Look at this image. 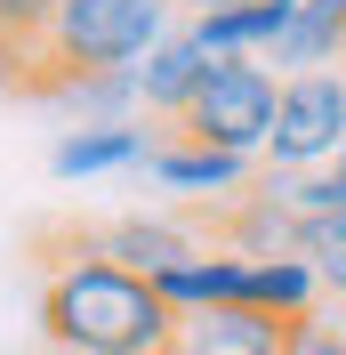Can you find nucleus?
<instances>
[{
  "instance_id": "17",
  "label": "nucleus",
  "mask_w": 346,
  "mask_h": 355,
  "mask_svg": "<svg viewBox=\"0 0 346 355\" xmlns=\"http://www.w3.org/2000/svg\"><path fill=\"white\" fill-rule=\"evenodd\" d=\"M185 8H194V17H217V8H242V0H185Z\"/></svg>"
},
{
  "instance_id": "9",
  "label": "nucleus",
  "mask_w": 346,
  "mask_h": 355,
  "mask_svg": "<svg viewBox=\"0 0 346 355\" xmlns=\"http://www.w3.org/2000/svg\"><path fill=\"white\" fill-rule=\"evenodd\" d=\"M266 65L282 73V81H298V73H338L346 65V0H306V8H290V24H282V41Z\"/></svg>"
},
{
  "instance_id": "5",
  "label": "nucleus",
  "mask_w": 346,
  "mask_h": 355,
  "mask_svg": "<svg viewBox=\"0 0 346 355\" xmlns=\"http://www.w3.org/2000/svg\"><path fill=\"white\" fill-rule=\"evenodd\" d=\"M194 234H210L201 250H234V259H298V210L274 194V178L258 170V186L217 210H194Z\"/></svg>"
},
{
  "instance_id": "16",
  "label": "nucleus",
  "mask_w": 346,
  "mask_h": 355,
  "mask_svg": "<svg viewBox=\"0 0 346 355\" xmlns=\"http://www.w3.org/2000/svg\"><path fill=\"white\" fill-rule=\"evenodd\" d=\"M282 355H346V315L338 307H314L290 323V339H282Z\"/></svg>"
},
{
  "instance_id": "10",
  "label": "nucleus",
  "mask_w": 346,
  "mask_h": 355,
  "mask_svg": "<svg viewBox=\"0 0 346 355\" xmlns=\"http://www.w3.org/2000/svg\"><path fill=\"white\" fill-rule=\"evenodd\" d=\"M210 65H217V57H201V41L177 24L170 41H161L145 65H137V105H145V113H161V121H185L194 89L210 81Z\"/></svg>"
},
{
  "instance_id": "11",
  "label": "nucleus",
  "mask_w": 346,
  "mask_h": 355,
  "mask_svg": "<svg viewBox=\"0 0 346 355\" xmlns=\"http://www.w3.org/2000/svg\"><path fill=\"white\" fill-rule=\"evenodd\" d=\"M282 24H290V0H242V8H217V17H194L185 33L201 41V57H274Z\"/></svg>"
},
{
  "instance_id": "12",
  "label": "nucleus",
  "mask_w": 346,
  "mask_h": 355,
  "mask_svg": "<svg viewBox=\"0 0 346 355\" xmlns=\"http://www.w3.org/2000/svg\"><path fill=\"white\" fill-rule=\"evenodd\" d=\"M282 339H290V323L226 307V315H185L170 355H282Z\"/></svg>"
},
{
  "instance_id": "13",
  "label": "nucleus",
  "mask_w": 346,
  "mask_h": 355,
  "mask_svg": "<svg viewBox=\"0 0 346 355\" xmlns=\"http://www.w3.org/2000/svg\"><path fill=\"white\" fill-rule=\"evenodd\" d=\"M57 0H0V89L17 97H41V41Z\"/></svg>"
},
{
  "instance_id": "4",
  "label": "nucleus",
  "mask_w": 346,
  "mask_h": 355,
  "mask_svg": "<svg viewBox=\"0 0 346 355\" xmlns=\"http://www.w3.org/2000/svg\"><path fill=\"white\" fill-rule=\"evenodd\" d=\"M338 154H346V73H298V81H282V113H274V137H266L258 170L322 178Z\"/></svg>"
},
{
  "instance_id": "15",
  "label": "nucleus",
  "mask_w": 346,
  "mask_h": 355,
  "mask_svg": "<svg viewBox=\"0 0 346 355\" xmlns=\"http://www.w3.org/2000/svg\"><path fill=\"white\" fill-rule=\"evenodd\" d=\"M298 259L314 266L322 299H338V307H346V210H330V218H306V226H298Z\"/></svg>"
},
{
  "instance_id": "8",
  "label": "nucleus",
  "mask_w": 346,
  "mask_h": 355,
  "mask_svg": "<svg viewBox=\"0 0 346 355\" xmlns=\"http://www.w3.org/2000/svg\"><path fill=\"white\" fill-rule=\"evenodd\" d=\"M153 146L161 137L145 130V121H97V130H65L57 146H48V178H105V170H145Z\"/></svg>"
},
{
  "instance_id": "19",
  "label": "nucleus",
  "mask_w": 346,
  "mask_h": 355,
  "mask_svg": "<svg viewBox=\"0 0 346 355\" xmlns=\"http://www.w3.org/2000/svg\"><path fill=\"white\" fill-rule=\"evenodd\" d=\"M338 73H346V65H338Z\"/></svg>"
},
{
  "instance_id": "3",
  "label": "nucleus",
  "mask_w": 346,
  "mask_h": 355,
  "mask_svg": "<svg viewBox=\"0 0 346 355\" xmlns=\"http://www.w3.org/2000/svg\"><path fill=\"white\" fill-rule=\"evenodd\" d=\"M274 113H282V73L266 57H226L210 65V81L194 89V105L177 130L210 146V154H234V162H266V137H274Z\"/></svg>"
},
{
  "instance_id": "2",
  "label": "nucleus",
  "mask_w": 346,
  "mask_h": 355,
  "mask_svg": "<svg viewBox=\"0 0 346 355\" xmlns=\"http://www.w3.org/2000/svg\"><path fill=\"white\" fill-rule=\"evenodd\" d=\"M177 0H57L41 41V97L57 105L65 81H89V73H137L153 49L177 33Z\"/></svg>"
},
{
  "instance_id": "1",
  "label": "nucleus",
  "mask_w": 346,
  "mask_h": 355,
  "mask_svg": "<svg viewBox=\"0 0 346 355\" xmlns=\"http://www.w3.org/2000/svg\"><path fill=\"white\" fill-rule=\"evenodd\" d=\"M177 323L161 283L97 259L89 234H65V259H41V331L57 355H170Z\"/></svg>"
},
{
  "instance_id": "7",
  "label": "nucleus",
  "mask_w": 346,
  "mask_h": 355,
  "mask_svg": "<svg viewBox=\"0 0 346 355\" xmlns=\"http://www.w3.org/2000/svg\"><path fill=\"white\" fill-rule=\"evenodd\" d=\"M89 243H97V259H113V266H129V275H145V283H161L170 266H185L201 250V234L185 218H113V226H97Z\"/></svg>"
},
{
  "instance_id": "14",
  "label": "nucleus",
  "mask_w": 346,
  "mask_h": 355,
  "mask_svg": "<svg viewBox=\"0 0 346 355\" xmlns=\"http://www.w3.org/2000/svg\"><path fill=\"white\" fill-rule=\"evenodd\" d=\"M57 105L81 113V130H97V121H145V105H137V73H89V81H65Z\"/></svg>"
},
{
  "instance_id": "18",
  "label": "nucleus",
  "mask_w": 346,
  "mask_h": 355,
  "mask_svg": "<svg viewBox=\"0 0 346 355\" xmlns=\"http://www.w3.org/2000/svg\"><path fill=\"white\" fill-rule=\"evenodd\" d=\"M290 8H306V0H290Z\"/></svg>"
},
{
  "instance_id": "6",
  "label": "nucleus",
  "mask_w": 346,
  "mask_h": 355,
  "mask_svg": "<svg viewBox=\"0 0 346 355\" xmlns=\"http://www.w3.org/2000/svg\"><path fill=\"white\" fill-rule=\"evenodd\" d=\"M145 178L161 186V194H177L185 210H217V202H234L258 186V162H234V154H210V146H194V137H161L145 162Z\"/></svg>"
}]
</instances>
